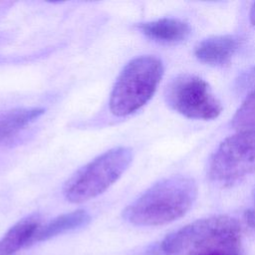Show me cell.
I'll list each match as a JSON object with an SVG mask.
<instances>
[{
    "mask_svg": "<svg viewBox=\"0 0 255 255\" xmlns=\"http://www.w3.org/2000/svg\"><path fill=\"white\" fill-rule=\"evenodd\" d=\"M197 196L195 181L183 175L164 178L124 210V218L138 226H158L182 217Z\"/></svg>",
    "mask_w": 255,
    "mask_h": 255,
    "instance_id": "1",
    "label": "cell"
},
{
    "mask_svg": "<svg viewBox=\"0 0 255 255\" xmlns=\"http://www.w3.org/2000/svg\"><path fill=\"white\" fill-rule=\"evenodd\" d=\"M162 75V62L154 56H140L129 61L111 93L112 114L126 117L143 107L155 93Z\"/></svg>",
    "mask_w": 255,
    "mask_h": 255,
    "instance_id": "2",
    "label": "cell"
},
{
    "mask_svg": "<svg viewBox=\"0 0 255 255\" xmlns=\"http://www.w3.org/2000/svg\"><path fill=\"white\" fill-rule=\"evenodd\" d=\"M240 225L230 216L216 215L198 219L168 234L160 243L162 255L189 254L196 251L225 247L238 250Z\"/></svg>",
    "mask_w": 255,
    "mask_h": 255,
    "instance_id": "3",
    "label": "cell"
},
{
    "mask_svg": "<svg viewBox=\"0 0 255 255\" xmlns=\"http://www.w3.org/2000/svg\"><path fill=\"white\" fill-rule=\"evenodd\" d=\"M132 151L126 146L112 148L81 167L65 183L63 193L73 203L95 198L112 186L127 170Z\"/></svg>",
    "mask_w": 255,
    "mask_h": 255,
    "instance_id": "4",
    "label": "cell"
},
{
    "mask_svg": "<svg viewBox=\"0 0 255 255\" xmlns=\"http://www.w3.org/2000/svg\"><path fill=\"white\" fill-rule=\"evenodd\" d=\"M255 170V129L240 130L225 138L211 156L208 176L215 182L232 183Z\"/></svg>",
    "mask_w": 255,
    "mask_h": 255,
    "instance_id": "5",
    "label": "cell"
},
{
    "mask_svg": "<svg viewBox=\"0 0 255 255\" xmlns=\"http://www.w3.org/2000/svg\"><path fill=\"white\" fill-rule=\"evenodd\" d=\"M164 98L171 109L190 119L212 120L222 111L207 82L195 75L175 77L166 86Z\"/></svg>",
    "mask_w": 255,
    "mask_h": 255,
    "instance_id": "6",
    "label": "cell"
},
{
    "mask_svg": "<svg viewBox=\"0 0 255 255\" xmlns=\"http://www.w3.org/2000/svg\"><path fill=\"white\" fill-rule=\"evenodd\" d=\"M41 226L42 219L38 214H31L19 220L0 238V255H13L33 245Z\"/></svg>",
    "mask_w": 255,
    "mask_h": 255,
    "instance_id": "7",
    "label": "cell"
},
{
    "mask_svg": "<svg viewBox=\"0 0 255 255\" xmlns=\"http://www.w3.org/2000/svg\"><path fill=\"white\" fill-rule=\"evenodd\" d=\"M238 47L239 40L234 36H212L202 40L196 45L194 55L204 64L223 66L229 63Z\"/></svg>",
    "mask_w": 255,
    "mask_h": 255,
    "instance_id": "8",
    "label": "cell"
},
{
    "mask_svg": "<svg viewBox=\"0 0 255 255\" xmlns=\"http://www.w3.org/2000/svg\"><path fill=\"white\" fill-rule=\"evenodd\" d=\"M147 38L164 44H174L185 40L190 34V26L174 18H162L138 26Z\"/></svg>",
    "mask_w": 255,
    "mask_h": 255,
    "instance_id": "9",
    "label": "cell"
},
{
    "mask_svg": "<svg viewBox=\"0 0 255 255\" xmlns=\"http://www.w3.org/2000/svg\"><path fill=\"white\" fill-rule=\"evenodd\" d=\"M91 220L90 214L84 209H78L57 216L41 226L36 234L33 244L47 241L51 238L86 226Z\"/></svg>",
    "mask_w": 255,
    "mask_h": 255,
    "instance_id": "10",
    "label": "cell"
},
{
    "mask_svg": "<svg viewBox=\"0 0 255 255\" xmlns=\"http://www.w3.org/2000/svg\"><path fill=\"white\" fill-rule=\"evenodd\" d=\"M40 108H19L0 113V140L11 136L44 114Z\"/></svg>",
    "mask_w": 255,
    "mask_h": 255,
    "instance_id": "11",
    "label": "cell"
},
{
    "mask_svg": "<svg viewBox=\"0 0 255 255\" xmlns=\"http://www.w3.org/2000/svg\"><path fill=\"white\" fill-rule=\"evenodd\" d=\"M231 125L238 130L255 128V88L246 97L232 118Z\"/></svg>",
    "mask_w": 255,
    "mask_h": 255,
    "instance_id": "12",
    "label": "cell"
},
{
    "mask_svg": "<svg viewBox=\"0 0 255 255\" xmlns=\"http://www.w3.org/2000/svg\"><path fill=\"white\" fill-rule=\"evenodd\" d=\"M237 250L224 248V247H216V248H208L200 251H196L189 255H236Z\"/></svg>",
    "mask_w": 255,
    "mask_h": 255,
    "instance_id": "13",
    "label": "cell"
},
{
    "mask_svg": "<svg viewBox=\"0 0 255 255\" xmlns=\"http://www.w3.org/2000/svg\"><path fill=\"white\" fill-rule=\"evenodd\" d=\"M244 218L246 223L251 227L255 229V208H250L246 210L244 214Z\"/></svg>",
    "mask_w": 255,
    "mask_h": 255,
    "instance_id": "14",
    "label": "cell"
},
{
    "mask_svg": "<svg viewBox=\"0 0 255 255\" xmlns=\"http://www.w3.org/2000/svg\"><path fill=\"white\" fill-rule=\"evenodd\" d=\"M250 22L255 27V2L252 4L250 10Z\"/></svg>",
    "mask_w": 255,
    "mask_h": 255,
    "instance_id": "15",
    "label": "cell"
},
{
    "mask_svg": "<svg viewBox=\"0 0 255 255\" xmlns=\"http://www.w3.org/2000/svg\"><path fill=\"white\" fill-rule=\"evenodd\" d=\"M253 198H254V202H255V190H254V194H253Z\"/></svg>",
    "mask_w": 255,
    "mask_h": 255,
    "instance_id": "16",
    "label": "cell"
}]
</instances>
